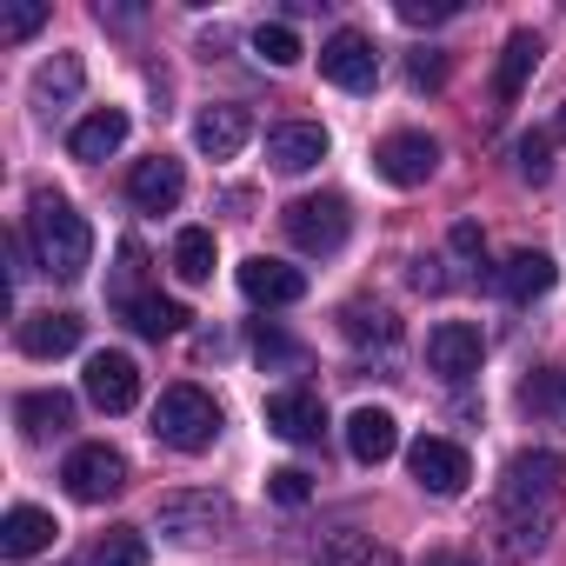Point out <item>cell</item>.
Masks as SVG:
<instances>
[{"instance_id": "cell-28", "label": "cell", "mask_w": 566, "mask_h": 566, "mask_svg": "<svg viewBox=\"0 0 566 566\" xmlns=\"http://www.w3.org/2000/svg\"><path fill=\"white\" fill-rule=\"evenodd\" d=\"M253 54H260L266 67H294V61H301V34H294L287 21H266V28L253 34Z\"/></svg>"}, {"instance_id": "cell-17", "label": "cell", "mask_w": 566, "mask_h": 566, "mask_svg": "<svg viewBox=\"0 0 566 566\" xmlns=\"http://www.w3.org/2000/svg\"><path fill=\"white\" fill-rule=\"evenodd\" d=\"M347 453H354L360 467L394 460V453H400V420H394L387 407H354V413H347Z\"/></svg>"}, {"instance_id": "cell-38", "label": "cell", "mask_w": 566, "mask_h": 566, "mask_svg": "<svg viewBox=\"0 0 566 566\" xmlns=\"http://www.w3.org/2000/svg\"><path fill=\"white\" fill-rule=\"evenodd\" d=\"M559 134H566V114H559Z\"/></svg>"}, {"instance_id": "cell-16", "label": "cell", "mask_w": 566, "mask_h": 566, "mask_svg": "<svg viewBox=\"0 0 566 566\" xmlns=\"http://www.w3.org/2000/svg\"><path fill=\"white\" fill-rule=\"evenodd\" d=\"M266 160H273V174H307V167H321L327 160V127H314V120L273 127L266 134Z\"/></svg>"}, {"instance_id": "cell-21", "label": "cell", "mask_w": 566, "mask_h": 566, "mask_svg": "<svg viewBox=\"0 0 566 566\" xmlns=\"http://www.w3.org/2000/svg\"><path fill=\"white\" fill-rule=\"evenodd\" d=\"M533 67H539V34H506V48H500V74H493V101L500 107H513L520 94H526V81H533Z\"/></svg>"}, {"instance_id": "cell-2", "label": "cell", "mask_w": 566, "mask_h": 566, "mask_svg": "<svg viewBox=\"0 0 566 566\" xmlns=\"http://www.w3.org/2000/svg\"><path fill=\"white\" fill-rule=\"evenodd\" d=\"M28 240H34L41 273H54V280H81V273H87V260H94V227H87L61 193H34Z\"/></svg>"}, {"instance_id": "cell-1", "label": "cell", "mask_w": 566, "mask_h": 566, "mask_svg": "<svg viewBox=\"0 0 566 566\" xmlns=\"http://www.w3.org/2000/svg\"><path fill=\"white\" fill-rule=\"evenodd\" d=\"M559 500H566V460L546 453V447L513 453L506 460V480H500V513H493L500 533H506V553H533L546 539Z\"/></svg>"}, {"instance_id": "cell-7", "label": "cell", "mask_w": 566, "mask_h": 566, "mask_svg": "<svg viewBox=\"0 0 566 566\" xmlns=\"http://www.w3.org/2000/svg\"><path fill=\"white\" fill-rule=\"evenodd\" d=\"M61 480H67V493H74L81 506H101V500H114V493L127 486V460H120L107 440H87V447L67 453Z\"/></svg>"}, {"instance_id": "cell-18", "label": "cell", "mask_w": 566, "mask_h": 566, "mask_svg": "<svg viewBox=\"0 0 566 566\" xmlns=\"http://www.w3.org/2000/svg\"><path fill=\"white\" fill-rule=\"evenodd\" d=\"M81 334H87V321L81 314H28L21 321V354L28 360H61V354H74L81 347Z\"/></svg>"}, {"instance_id": "cell-14", "label": "cell", "mask_w": 566, "mask_h": 566, "mask_svg": "<svg viewBox=\"0 0 566 566\" xmlns=\"http://www.w3.org/2000/svg\"><path fill=\"white\" fill-rule=\"evenodd\" d=\"M180 193H187L180 160H167V154L134 160V174H127V200H134L140 213H174V207H180Z\"/></svg>"}, {"instance_id": "cell-20", "label": "cell", "mask_w": 566, "mask_h": 566, "mask_svg": "<svg viewBox=\"0 0 566 566\" xmlns=\"http://www.w3.org/2000/svg\"><path fill=\"white\" fill-rule=\"evenodd\" d=\"M553 280H559V266H553V253H533V247H520L506 266H500V294L506 301H539V294H553Z\"/></svg>"}, {"instance_id": "cell-6", "label": "cell", "mask_w": 566, "mask_h": 566, "mask_svg": "<svg viewBox=\"0 0 566 566\" xmlns=\"http://www.w3.org/2000/svg\"><path fill=\"white\" fill-rule=\"evenodd\" d=\"M407 467H413L420 493H433V500H453V493H467V480H473L467 447H453V440H440V433H420V440L407 447Z\"/></svg>"}, {"instance_id": "cell-25", "label": "cell", "mask_w": 566, "mask_h": 566, "mask_svg": "<svg viewBox=\"0 0 566 566\" xmlns=\"http://www.w3.org/2000/svg\"><path fill=\"white\" fill-rule=\"evenodd\" d=\"M120 314H127V327H134V334H147V340H167V334H180V327H187V307H180V301H167V294H134Z\"/></svg>"}, {"instance_id": "cell-5", "label": "cell", "mask_w": 566, "mask_h": 566, "mask_svg": "<svg viewBox=\"0 0 566 566\" xmlns=\"http://www.w3.org/2000/svg\"><path fill=\"white\" fill-rule=\"evenodd\" d=\"M233 526V500L213 493V486H180L160 500V533L180 539V546H200V539H220Z\"/></svg>"}, {"instance_id": "cell-22", "label": "cell", "mask_w": 566, "mask_h": 566, "mask_svg": "<svg viewBox=\"0 0 566 566\" xmlns=\"http://www.w3.org/2000/svg\"><path fill=\"white\" fill-rule=\"evenodd\" d=\"M14 420H21V433H28V440H48V433H67V427H74V394H61V387H41V394H21V400H14Z\"/></svg>"}, {"instance_id": "cell-34", "label": "cell", "mask_w": 566, "mask_h": 566, "mask_svg": "<svg viewBox=\"0 0 566 566\" xmlns=\"http://www.w3.org/2000/svg\"><path fill=\"white\" fill-rule=\"evenodd\" d=\"M407 74H413V87H447V54H433V48H420V54L407 61Z\"/></svg>"}, {"instance_id": "cell-31", "label": "cell", "mask_w": 566, "mask_h": 566, "mask_svg": "<svg viewBox=\"0 0 566 566\" xmlns=\"http://www.w3.org/2000/svg\"><path fill=\"white\" fill-rule=\"evenodd\" d=\"M266 493H273L280 506H307V493H314V480H307L301 467H280V473H266Z\"/></svg>"}, {"instance_id": "cell-30", "label": "cell", "mask_w": 566, "mask_h": 566, "mask_svg": "<svg viewBox=\"0 0 566 566\" xmlns=\"http://www.w3.org/2000/svg\"><path fill=\"white\" fill-rule=\"evenodd\" d=\"M347 334H354V340H394L400 327H394L387 307H347Z\"/></svg>"}, {"instance_id": "cell-29", "label": "cell", "mask_w": 566, "mask_h": 566, "mask_svg": "<svg viewBox=\"0 0 566 566\" xmlns=\"http://www.w3.org/2000/svg\"><path fill=\"white\" fill-rule=\"evenodd\" d=\"M41 28H48V0H21V8L0 14V41H28V34H41Z\"/></svg>"}, {"instance_id": "cell-32", "label": "cell", "mask_w": 566, "mask_h": 566, "mask_svg": "<svg viewBox=\"0 0 566 566\" xmlns=\"http://www.w3.org/2000/svg\"><path fill=\"white\" fill-rule=\"evenodd\" d=\"M520 174L526 180H546L553 174V134H526L520 140Z\"/></svg>"}, {"instance_id": "cell-19", "label": "cell", "mask_w": 566, "mask_h": 566, "mask_svg": "<svg viewBox=\"0 0 566 566\" xmlns=\"http://www.w3.org/2000/svg\"><path fill=\"white\" fill-rule=\"evenodd\" d=\"M54 513H41V506H14L8 520H0V559H34V553H48L54 546Z\"/></svg>"}, {"instance_id": "cell-3", "label": "cell", "mask_w": 566, "mask_h": 566, "mask_svg": "<svg viewBox=\"0 0 566 566\" xmlns=\"http://www.w3.org/2000/svg\"><path fill=\"white\" fill-rule=\"evenodd\" d=\"M154 440L174 447V453H207V447L220 440V407H213V394H200V387H167L160 407H154Z\"/></svg>"}, {"instance_id": "cell-26", "label": "cell", "mask_w": 566, "mask_h": 566, "mask_svg": "<svg viewBox=\"0 0 566 566\" xmlns=\"http://www.w3.org/2000/svg\"><path fill=\"white\" fill-rule=\"evenodd\" d=\"M87 566H147V539L134 526H107L94 546H87Z\"/></svg>"}, {"instance_id": "cell-37", "label": "cell", "mask_w": 566, "mask_h": 566, "mask_svg": "<svg viewBox=\"0 0 566 566\" xmlns=\"http://www.w3.org/2000/svg\"><path fill=\"white\" fill-rule=\"evenodd\" d=\"M427 566H480V559H467V553H427Z\"/></svg>"}, {"instance_id": "cell-11", "label": "cell", "mask_w": 566, "mask_h": 566, "mask_svg": "<svg viewBox=\"0 0 566 566\" xmlns=\"http://www.w3.org/2000/svg\"><path fill=\"white\" fill-rule=\"evenodd\" d=\"M266 427L294 447H314L327 433V407L314 387H280V394H266Z\"/></svg>"}, {"instance_id": "cell-13", "label": "cell", "mask_w": 566, "mask_h": 566, "mask_svg": "<svg viewBox=\"0 0 566 566\" xmlns=\"http://www.w3.org/2000/svg\"><path fill=\"white\" fill-rule=\"evenodd\" d=\"M247 140H253V114H247V107H233V101L200 107V120H193V147H200L207 160H233Z\"/></svg>"}, {"instance_id": "cell-36", "label": "cell", "mask_w": 566, "mask_h": 566, "mask_svg": "<svg viewBox=\"0 0 566 566\" xmlns=\"http://www.w3.org/2000/svg\"><path fill=\"white\" fill-rule=\"evenodd\" d=\"M253 354H260V360H301V347H294L287 334H273V327L253 334Z\"/></svg>"}, {"instance_id": "cell-10", "label": "cell", "mask_w": 566, "mask_h": 566, "mask_svg": "<svg viewBox=\"0 0 566 566\" xmlns=\"http://www.w3.org/2000/svg\"><path fill=\"white\" fill-rule=\"evenodd\" d=\"M480 354H486V340H480L473 321H440V327L427 334V367H433L447 387L473 380V374H480Z\"/></svg>"}, {"instance_id": "cell-24", "label": "cell", "mask_w": 566, "mask_h": 566, "mask_svg": "<svg viewBox=\"0 0 566 566\" xmlns=\"http://www.w3.org/2000/svg\"><path fill=\"white\" fill-rule=\"evenodd\" d=\"M81 81H87L81 54H54V61L34 74V87H28V94H34V107H41V114H54V107H67V101L81 94Z\"/></svg>"}, {"instance_id": "cell-33", "label": "cell", "mask_w": 566, "mask_h": 566, "mask_svg": "<svg viewBox=\"0 0 566 566\" xmlns=\"http://www.w3.org/2000/svg\"><path fill=\"white\" fill-rule=\"evenodd\" d=\"M460 8H453V0H400V21L407 28H440V21H453Z\"/></svg>"}, {"instance_id": "cell-9", "label": "cell", "mask_w": 566, "mask_h": 566, "mask_svg": "<svg viewBox=\"0 0 566 566\" xmlns=\"http://www.w3.org/2000/svg\"><path fill=\"white\" fill-rule=\"evenodd\" d=\"M433 167H440V140H433V134L400 127V134H387V140L374 147V174H380L387 187H427Z\"/></svg>"}, {"instance_id": "cell-27", "label": "cell", "mask_w": 566, "mask_h": 566, "mask_svg": "<svg viewBox=\"0 0 566 566\" xmlns=\"http://www.w3.org/2000/svg\"><path fill=\"white\" fill-rule=\"evenodd\" d=\"M174 273L193 280V287L213 273V233H207V227H180V240H174Z\"/></svg>"}, {"instance_id": "cell-35", "label": "cell", "mask_w": 566, "mask_h": 566, "mask_svg": "<svg viewBox=\"0 0 566 566\" xmlns=\"http://www.w3.org/2000/svg\"><path fill=\"white\" fill-rule=\"evenodd\" d=\"M360 559H367V546H360L354 533H334V546L314 553V566H360Z\"/></svg>"}, {"instance_id": "cell-4", "label": "cell", "mask_w": 566, "mask_h": 566, "mask_svg": "<svg viewBox=\"0 0 566 566\" xmlns=\"http://www.w3.org/2000/svg\"><path fill=\"white\" fill-rule=\"evenodd\" d=\"M347 227H354V213H347L340 193H301V200H287V213H280V233H287L301 253H340Z\"/></svg>"}, {"instance_id": "cell-8", "label": "cell", "mask_w": 566, "mask_h": 566, "mask_svg": "<svg viewBox=\"0 0 566 566\" xmlns=\"http://www.w3.org/2000/svg\"><path fill=\"white\" fill-rule=\"evenodd\" d=\"M321 74H327L340 94H374V81H380V54H374V41H367L360 28H340V34L321 41Z\"/></svg>"}, {"instance_id": "cell-23", "label": "cell", "mask_w": 566, "mask_h": 566, "mask_svg": "<svg viewBox=\"0 0 566 566\" xmlns=\"http://www.w3.org/2000/svg\"><path fill=\"white\" fill-rule=\"evenodd\" d=\"M127 147V114L120 107H101V114H87L74 134H67V154L74 160H107V154H120Z\"/></svg>"}, {"instance_id": "cell-12", "label": "cell", "mask_w": 566, "mask_h": 566, "mask_svg": "<svg viewBox=\"0 0 566 566\" xmlns=\"http://www.w3.org/2000/svg\"><path fill=\"white\" fill-rule=\"evenodd\" d=\"M240 294L253 307H294V301H307V273L287 266V260L253 253V260H240Z\"/></svg>"}, {"instance_id": "cell-15", "label": "cell", "mask_w": 566, "mask_h": 566, "mask_svg": "<svg viewBox=\"0 0 566 566\" xmlns=\"http://www.w3.org/2000/svg\"><path fill=\"white\" fill-rule=\"evenodd\" d=\"M87 400H94L101 413H127V407L140 400V367H134L127 354H94V360H87Z\"/></svg>"}]
</instances>
